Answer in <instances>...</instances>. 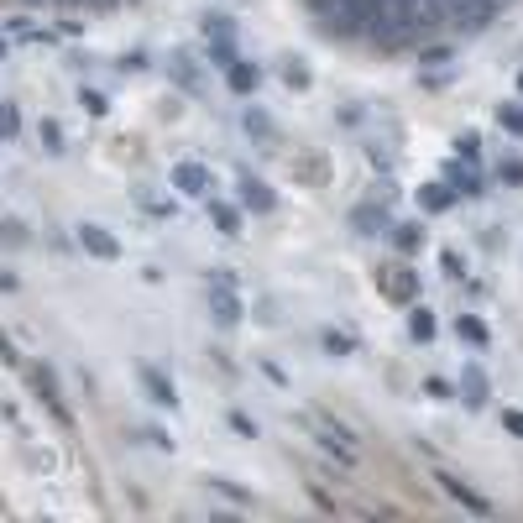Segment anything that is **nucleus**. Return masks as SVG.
<instances>
[{
  "instance_id": "obj_1",
  "label": "nucleus",
  "mask_w": 523,
  "mask_h": 523,
  "mask_svg": "<svg viewBox=\"0 0 523 523\" xmlns=\"http://www.w3.org/2000/svg\"><path fill=\"white\" fill-rule=\"evenodd\" d=\"M388 225H393V199L388 194H372V199H356L351 204V231L361 236V241H382L388 236Z\"/></svg>"
},
{
  "instance_id": "obj_2",
  "label": "nucleus",
  "mask_w": 523,
  "mask_h": 523,
  "mask_svg": "<svg viewBox=\"0 0 523 523\" xmlns=\"http://www.w3.org/2000/svg\"><path fill=\"white\" fill-rule=\"evenodd\" d=\"M456 403L466 408V414H487V403H492V377L482 361H461V377H456Z\"/></svg>"
},
{
  "instance_id": "obj_3",
  "label": "nucleus",
  "mask_w": 523,
  "mask_h": 523,
  "mask_svg": "<svg viewBox=\"0 0 523 523\" xmlns=\"http://www.w3.org/2000/svg\"><path fill=\"white\" fill-rule=\"evenodd\" d=\"M74 241H79V252L95 257V262H121V257H126L121 236L110 231V225H100V220H79V225H74Z\"/></svg>"
},
{
  "instance_id": "obj_4",
  "label": "nucleus",
  "mask_w": 523,
  "mask_h": 523,
  "mask_svg": "<svg viewBox=\"0 0 523 523\" xmlns=\"http://www.w3.org/2000/svg\"><path fill=\"white\" fill-rule=\"evenodd\" d=\"M168 184L184 194V199H210V194L220 189L215 173H210V163H199V157H178L173 173H168Z\"/></svg>"
},
{
  "instance_id": "obj_5",
  "label": "nucleus",
  "mask_w": 523,
  "mask_h": 523,
  "mask_svg": "<svg viewBox=\"0 0 523 523\" xmlns=\"http://www.w3.org/2000/svg\"><path fill=\"white\" fill-rule=\"evenodd\" d=\"M236 204H241L246 215H278V189H272L262 173L241 168L236 173Z\"/></svg>"
},
{
  "instance_id": "obj_6",
  "label": "nucleus",
  "mask_w": 523,
  "mask_h": 523,
  "mask_svg": "<svg viewBox=\"0 0 523 523\" xmlns=\"http://www.w3.org/2000/svg\"><path fill=\"white\" fill-rule=\"evenodd\" d=\"M204 304H210L215 330H236L246 320V299H241V288H231V283H204Z\"/></svg>"
},
{
  "instance_id": "obj_7",
  "label": "nucleus",
  "mask_w": 523,
  "mask_h": 523,
  "mask_svg": "<svg viewBox=\"0 0 523 523\" xmlns=\"http://www.w3.org/2000/svg\"><path fill=\"white\" fill-rule=\"evenodd\" d=\"M435 487H440L461 513H471V518H492V497H482V492L466 482V476H456V471H445V466H440V471H435Z\"/></svg>"
},
{
  "instance_id": "obj_8",
  "label": "nucleus",
  "mask_w": 523,
  "mask_h": 523,
  "mask_svg": "<svg viewBox=\"0 0 523 523\" xmlns=\"http://www.w3.org/2000/svg\"><path fill=\"white\" fill-rule=\"evenodd\" d=\"M377 288H382V299H393V304H414L419 299V272L408 267V257H398L393 267H377Z\"/></svg>"
},
{
  "instance_id": "obj_9",
  "label": "nucleus",
  "mask_w": 523,
  "mask_h": 523,
  "mask_svg": "<svg viewBox=\"0 0 523 523\" xmlns=\"http://www.w3.org/2000/svg\"><path fill=\"white\" fill-rule=\"evenodd\" d=\"M27 382H32V393L53 408L58 424H74V414H68V403H63V382H58V372H53V361H32V367H27Z\"/></svg>"
},
{
  "instance_id": "obj_10",
  "label": "nucleus",
  "mask_w": 523,
  "mask_h": 523,
  "mask_svg": "<svg viewBox=\"0 0 523 523\" xmlns=\"http://www.w3.org/2000/svg\"><path fill=\"white\" fill-rule=\"evenodd\" d=\"M136 382H142V393H147V403L152 408H178V382H173V372H163L157 367V361H142V367H136Z\"/></svg>"
},
{
  "instance_id": "obj_11",
  "label": "nucleus",
  "mask_w": 523,
  "mask_h": 523,
  "mask_svg": "<svg viewBox=\"0 0 523 523\" xmlns=\"http://www.w3.org/2000/svg\"><path fill=\"white\" fill-rule=\"evenodd\" d=\"M382 241H388L398 257H408V262H414V257L424 252V246H429V225H424V220H393V225H388V236H382Z\"/></svg>"
},
{
  "instance_id": "obj_12",
  "label": "nucleus",
  "mask_w": 523,
  "mask_h": 523,
  "mask_svg": "<svg viewBox=\"0 0 523 523\" xmlns=\"http://www.w3.org/2000/svg\"><path fill=\"white\" fill-rule=\"evenodd\" d=\"M440 178H445L450 189H456V199H487V178H482V168L461 163V157H450V163L440 168Z\"/></svg>"
},
{
  "instance_id": "obj_13",
  "label": "nucleus",
  "mask_w": 523,
  "mask_h": 523,
  "mask_svg": "<svg viewBox=\"0 0 523 523\" xmlns=\"http://www.w3.org/2000/svg\"><path fill=\"white\" fill-rule=\"evenodd\" d=\"M163 68H168V79H173L178 89H184V95H199V89H204V74H199V63H194V53H189V48H173Z\"/></svg>"
},
{
  "instance_id": "obj_14",
  "label": "nucleus",
  "mask_w": 523,
  "mask_h": 523,
  "mask_svg": "<svg viewBox=\"0 0 523 523\" xmlns=\"http://www.w3.org/2000/svg\"><path fill=\"white\" fill-rule=\"evenodd\" d=\"M241 131L252 136L257 147H272V142H278V121H272L267 110L257 105V95H252V105H241Z\"/></svg>"
},
{
  "instance_id": "obj_15",
  "label": "nucleus",
  "mask_w": 523,
  "mask_h": 523,
  "mask_svg": "<svg viewBox=\"0 0 523 523\" xmlns=\"http://www.w3.org/2000/svg\"><path fill=\"white\" fill-rule=\"evenodd\" d=\"M403 330H408V340L429 346V340L440 335V320H435V309H429L424 299H414V304H408V314H403Z\"/></svg>"
},
{
  "instance_id": "obj_16",
  "label": "nucleus",
  "mask_w": 523,
  "mask_h": 523,
  "mask_svg": "<svg viewBox=\"0 0 523 523\" xmlns=\"http://www.w3.org/2000/svg\"><path fill=\"white\" fill-rule=\"evenodd\" d=\"M225 84H231V95L252 100L257 89H262V63H252V58H236L231 68H225Z\"/></svg>"
},
{
  "instance_id": "obj_17",
  "label": "nucleus",
  "mask_w": 523,
  "mask_h": 523,
  "mask_svg": "<svg viewBox=\"0 0 523 523\" xmlns=\"http://www.w3.org/2000/svg\"><path fill=\"white\" fill-rule=\"evenodd\" d=\"M204 210H210V220H215V231L225 236V241H236L241 236V204H231V199H220V194H210V199H204Z\"/></svg>"
},
{
  "instance_id": "obj_18",
  "label": "nucleus",
  "mask_w": 523,
  "mask_h": 523,
  "mask_svg": "<svg viewBox=\"0 0 523 523\" xmlns=\"http://www.w3.org/2000/svg\"><path fill=\"white\" fill-rule=\"evenodd\" d=\"M456 189H450L445 184V178H429V184H419V210L424 215H450V210H456Z\"/></svg>"
},
{
  "instance_id": "obj_19",
  "label": "nucleus",
  "mask_w": 523,
  "mask_h": 523,
  "mask_svg": "<svg viewBox=\"0 0 523 523\" xmlns=\"http://www.w3.org/2000/svg\"><path fill=\"white\" fill-rule=\"evenodd\" d=\"M314 445H320V450H325V456H330V461H340V466H346V471H356V466H361V450H356L351 440H340V435H330V429H325V424H314Z\"/></svg>"
},
{
  "instance_id": "obj_20",
  "label": "nucleus",
  "mask_w": 523,
  "mask_h": 523,
  "mask_svg": "<svg viewBox=\"0 0 523 523\" xmlns=\"http://www.w3.org/2000/svg\"><path fill=\"white\" fill-rule=\"evenodd\" d=\"M456 340H461V346H471V351H487L492 346V330H487L482 314H456Z\"/></svg>"
},
{
  "instance_id": "obj_21",
  "label": "nucleus",
  "mask_w": 523,
  "mask_h": 523,
  "mask_svg": "<svg viewBox=\"0 0 523 523\" xmlns=\"http://www.w3.org/2000/svg\"><path fill=\"white\" fill-rule=\"evenodd\" d=\"M32 246V225L21 215H0V252H27Z\"/></svg>"
},
{
  "instance_id": "obj_22",
  "label": "nucleus",
  "mask_w": 523,
  "mask_h": 523,
  "mask_svg": "<svg viewBox=\"0 0 523 523\" xmlns=\"http://www.w3.org/2000/svg\"><path fill=\"white\" fill-rule=\"evenodd\" d=\"M204 487L220 492L225 503H236V508H257V497L246 492V487H236V476H225V471H210V476H204Z\"/></svg>"
},
{
  "instance_id": "obj_23",
  "label": "nucleus",
  "mask_w": 523,
  "mask_h": 523,
  "mask_svg": "<svg viewBox=\"0 0 523 523\" xmlns=\"http://www.w3.org/2000/svg\"><path fill=\"white\" fill-rule=\"evenodd\" d=\"M320 351H325L330 361H351V356H356V335H351V330L325 325V330H320Z\"/></svg>"
},
{
  "instance_id": "obj_24",
  "label": "nucleus",
  "mask_w": 523,
  "mask_h": 523,
  "mask_svg": "<svg viewBox=\"0 0 523 523\" xmlns=\"http://www.w3.org/2000/svg\"><path fill=\"white\" fill-rule=\"evenodd\" d=\"M236 58H241L236 37H204V63H210V68H220V74H225Z\"/></svg>"
},
{
  "instance_id": "obj_25",
  "label": "nucleus",
  "mask_w": 523,
  "mask_h": 523,
  "mask_svg": "<svg viewBox=\"0 0 523 523\" xmlns=\"http://www.w3.org/2000/svg\"><path fill=\"white\" fill-rule=\"evenodd\" d=\"M278 79L293 89V95H304V89H314V74L304 58H278Z\"/></svg>"
},
{
  "instance_id": "obj_26",
  "label": "nucleus",
  "mask_w": 523,
  "mask_h": 523,
  "mask_svg": "<svg viewBox=\"0 0 523 523\" xmlns=\"http://www.w3.org/2000/svg\"><path fill=\"white\" fill-rule=\"evenodd\" d=\"M32 136H37V147L48 152V157H63V152H68V136H63V126H58L53 116H42Z\"/></svg>"
},
{
  "instance_id": "obj_27",
  "label": "nucleus",
  "mask_w": 523,
  "mask_h": 523,
  "mask_svg": "<svg viewBox=\"0 0 523 523\" xmlns=\"http://www.w3.org/2000/svg\"><path fill=\"white\" fill-rule=\"evenodd\" d=\"M199 37H236L231 11H225V6H210V11L199 16Z\"/></svg>"
},
{
  "instance_id": "obj_28",
  "label": "nucleus",
  "mask_w": 523,
  "mask_h": 523,
  "mask_svg": "<svg viewBox=\"0 0 523 523\" xmlns=\"http://www.w3.org/2000/svg\"><path fill=\"white\" fill-rule=\"evenodd\" d=\"M492 121L503 136H523V100H503V105H492Z\"/></svg>"
},
{
  "instance_id": "obj_29",
  "label": "nucleus",
  "mask_w": 523,
  "mask_h": 523,
  "mask_svg": "<svg viewBox=\"0 0 523 523\" xmlns=\"http://www.w3.org/2000/svg\"><path fill=\"white\" fill-rule=\"evenodd\" d=\"M450 157H461V163L476 168V163H482V131H471V126H466L456 142H450Z\"/></svg>"
},
{
  "instance_id": "obj_30",
  "label": "nucleus",
  "mask_w": 523,
  "mask_h": 523,
  "mask_svg": "<svg viewBox=\"0 0 523 523\" xmlns=\"http://www.w3.org/2000/svg\"><path fill=\"white\" fill-rule=\"evenodd\" d=\"M361 157H367V163H372L382 178H393V147H388V142H377V136H367V142H361Z\"/></svg>"
},
{
  "instance_id": "obj_31",
  "label": "nucleus",
  "mask_w": 523,
  "mask_h": 523,
  "mask_svg": "<svg viewBox=\"0 0 523 523\" xmlns=\"http://www.w3.org/2000/svg\"><path fill=\"white\" fill-rule=\"evenodd\" d=\"M79 105H84V116H95V121L110 116V95H105V89H95V84H79Z\"/></svg>"
},
{
  "instance_id": "obj_32",
  "label": "nucleus",
  "mask_w": 523,
  "mask_h": 523,
  "mask_svg": "<svg viewBox=\"0 0 523 523\" xmlns=\"http://www.w3.org/2000/svg\"><path fill=\"white\" fill-rule=\"evenodd\" d=\"M492 178H497L503 189H523V157H497Z\"/></svg>"
},
{
  "instance_id": "obj_33",
  "label": "nucleus",
  "mask_w": 523,
  "mask_h": 523,
  "mask_svg": "<svg viewBox=\"0 0 523 523\" xmlns=\"http://www.w3.org/2000/svg\"><path fill=\"white\" fill-rule=\"evenodd\" d=\"M440 272H445V278H450V283H461V278H466V272H471L466 252H456V246H445V252H440Z\"/></svg>"
},
{
  "instance_id": "obj_34",
  "label": "nucleus",
  "mask_w": 523,
  "mask_h": 523,
  "mask_svg": "<svg viewBox=\"0 0 523 523\" xmlns=\"http://www.w3.org/2000/svg\"><path fill=\"white\" fill-rule=\"evenodd\" d=\"M21 136V110L16 100H0V142H16Z\"/></svg>"
},
{
  "instance_id": "obj_35",
  "label": "nucleus",
  "mask_w": 523,
  "mask_h": 523,
  "mask_svg": "<svg viewBox=\"0 0 523 523\" xmlns=\"http://www.w3.org/2000/svg\"><path fill=\"white\" fill-rule=\"evenodd\" d=\"M116 68H121V74H147V68H152V53H147V48H131V53L116 58Z\"/></svg>"
},
{
  "instance_id": "obj_36",
  "label": "nucleus",
  "mask_w": 523,
  "mask_h": 523,
  "mask_svg": "<svg viewBox=\"0 0 523 523\" xmlns=\"http://www.w3.org/2000/svg\"><path fill=\"white\" fill-rule=\"evenodd\" d=\"M225 419H231V429H236L241 440H257V435H262V424H257L252 414H246V408H231V414H225Z\"/></svg>"
},
{
  "instance_id": "obj_37",
  "label": "nucleus",
  "mask_w": 523,
  "mask_h": 523,
  "mask_svg": "<svg viewBox=\"0 0 523 523\" xmlns=\"http://www.w3.org/2000/svg\"><path fill=\"white\" fill-rule=\"evenodd\" d=\"M136 435H142V445H152V450H168V456H173V435H168V429H157V424H147V429H136Z\"/></svg>"
},
{
  "instance_id": "obj_38",
  "label": "nucleus",
  "mask_w": 523,
  "mask_h": 523,
  "mask_svg": "<svg viewBox=\"0 0 523 523\" xmlns=\"http://www.w3.org/2000/svg\"><path fill=\"white\" fill-rule=\"evenodd\" d=\"M424 393L435 398V403H456V382H445V377H424Z\"/></svg>"
},
{
  "instance_id": "obj_39",
  "label": "nucleus",
  "mask_w": 523,
  "mask_h": 523,
  "mask_svg": "<svg viewBox=\"0 0 523 523\" xmlns=\"http://www.w3.org/2000/svg\"><path fill=\"white\" fill-rule=\"evenodd\" d=\"M0 367H21V351H16V340L0 330Z\"/></svg>"
},
{
  "instance_id": "obj_40",
  "label": "nucleus",
  "mask_w": 523,
  "mask_h": 523,
  "mask_svg": "<svg viewBox=\"0 0 523 523\" xmlns=\"http://www.w3.org/2000/svg\"><path fill=\"white\" fill-rule=\"evenodd\" d=\"M450 63V48H419V68H440Z\"/></svg>"
},
{
  "instance_id": "obj_41",
  "label": "nucleus",
  "mask_w": 523,
  "mask_h": 523,
  "mask_svg": "<svg viewBox=\"0 0 523 523\" xmlns=\"http://www.w3.org/2000/svg\"><path fill=\"white\" fill-rule=\"evenodd\" d=\"M503 429L513 440H523V408H503Z\"/></svg>"
},
{
  "instance_id": "obj_42",
  "label": "nucleus",
  "mask_w": 523,
  "mask_h": 523,
  "mask_svg": "<svg viewBox=\"0 0 523 523\" xmlns=\"http://www.w3.org/2000/svg\"><path fill=\"white\" fill-rule=\"evenodd\" d=\"M58 32H63V37H79V32H84V21H79V11H63V21H58Z\"/></svg>"
},
{
  "instance_id": "obj_43",
  "label": "nucleus",
  "mask_w": 523,
  "mask_h": 523,
  "mask_svg": "<svg viewBox=\"0 0 523 523\" xmlns=\"http://www.w3.org/2000/svg\"><path fill=\"white\" fill-rule=\"evenodd\" d=\"M126 6V0H89V11H95V16H110V11H121Z\"/></svg>"
},
{
  "instance_id": "obj_44",
  "label": "nucleus",
  "mask_w": 523,
  "mask_h": 523,
  "mask_svg": "<svg viewBox=\"0 0 523 523\" xmlns=\"http://www.w3.org/2000/svg\"><path fill=\"white\" fill-rule=\"evenodd\" d=\"M340 121H346V126H361V121H367V110H361V105H346V110H340Z\"/></svg>"
},
{
  "instance_id": "obj_45",
  "label": "nucleus",
  "mask_w": 523,
  "mask_h": 523,
  "mask_svg": "<svg viewBox=\"0 0 523 523\" xmlns=\"http://www.w3.org/2000/svg\"><path fill=\"white\" fill-rule=\"evenodd\" d=\"M16 288H21V278H16L11 267H0V293H16Z\"/></svg>"
},
{
  "instance_id": "obj_46",
  "label": "nucleus",
  "mask_w": 523,
  "mask_h": 523,
  "mask_svg": "<svg viewBox=\"0 0 523 523\" xmlns=\"http://www.w3.org/2000/svg\"><path fill=\"white\" fill-rule=\"evenodd\" d=\"M262 372H267L272 382H278V388H288V377H283V367H278V361H262Z\"/></svg>"
},
{
  "instance_id": "obj_47",
  "label": "nucleus",
  "mask_w": 523,
  "mask_h": 523,
  "mask_svg": "<svg viewBox=\"0 0 523 523\" xmlns=\"http://www.w3.org/2000/svg\"><path fill=\"white\" fill-rule=\"evenodd\" d=\"M58 11H89V0H53Z\"/></svg>"
},
{
  "instance_id": "obj_48",
  "label": "nucleus",
  "mask_w": 523,
  "mask_h": 523,
  "mask_svg": "<svg viewBox=\"0 0 523 523\" xmlns=\"http://www.w3.org/2000/svg\"><path fill=\"white\" fill-rule=\"evenodd\" d=\"M11 58V37H0V63H6Z\"/></svg>"
},
{
  "instance_id": "obj_49",
  "label": "nucleus",
  "mask_w": 523,
  "mask_h": 523,
  "mask_svg": "<svg viewBox=\"0 0 523 523\" xmlns=\"http://www.w3.org/2000/svg\"><path fill=\"white\" fill-rule=\"evenodd\" d=\"M21 6H27V11H37V6H53V0H21Z\"/></svg>"
},
{
  "instance_id": "obj_50",
  "label": "nucleus",
  "mask_w": 523,
  "mask_h": 523,
  "mask_svg": "<svg viewBox=\"0 0 523 523\" xmlns=\"http://www.w3.org/2000/svg\"><path fill=\"white\" fill-rule=\"evenodd\" d=\"M518 89H523V74H518Z\"/></svg>"
},
{
  "instance_id": "obj_51",
  "label": "nucleus",
  "mask_w": 523,
  "mask_h": 523,
  "mask_svg": "<svg viewBox=\"0 0 523 523\" xmlns=\"http://www.w3.org/2000/svg\"><path fill=\"white\" fill-rule=\"evenodd\" d=\"M0 147H6V142H0Z\"/></svg>"
}]
</instances>
